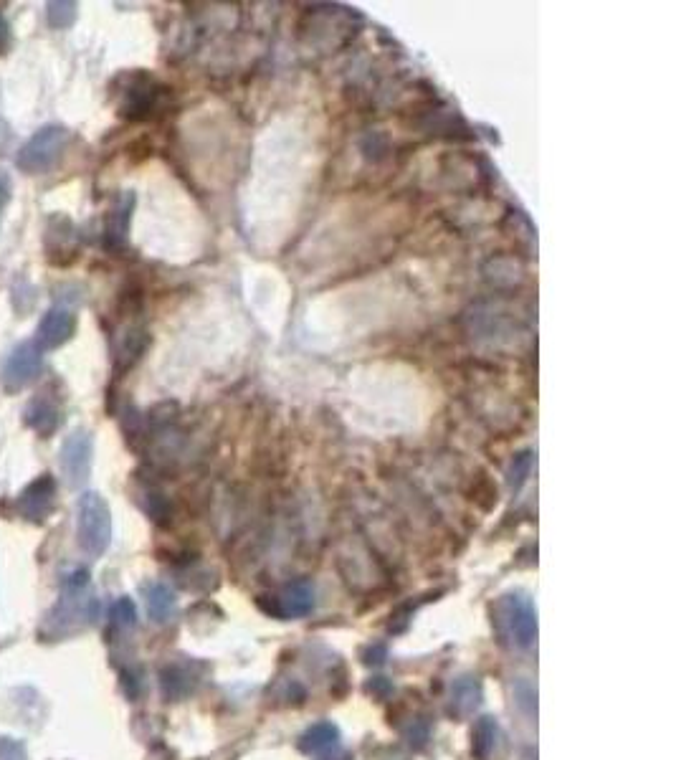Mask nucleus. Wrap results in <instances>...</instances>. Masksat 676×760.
I'll return each mask as SVG.
<instances>
[{"mask_svg":"<svg viewBox=\"0 0 676 760\" xmlns=\"http://www.w3.org/2000/svg\"><path fill=\"white\" fill-rule=\"evenodd\" d=\"M494 626H497L499 636H502L507 644L527 646L535 644L537 639V611L535 603L525 596V593H507V596L499 598L492 608Z\"/></svg>","mask_w":676,"mask_h":760,"instance_id":"f257e3e1","label":"nucleus"},{"mask_svg":"<svg viewBox=\"0 0 676 760\" xmlns=\"http://www.w3.org/2000/svg\"><path fill=\"white\" fill-rule=\"evenodd\" d=\"M76 538L92 558L107 553L112 540V512L99 492H84L76 500Z\"/></svg>","mask_w":676,"mask_h":760,"instance_id":"f03ea898","label":"nucleus"},{"mask_svg":"<svg viewBox=\"0 0 676 760\" xmlns=\"http://www.w3.org/2000/svg\"><path fill=\"white\" fill-rule=\"evenodd\" d=\"M66 142H69V130L61 125H46L21 147L18 152L16 165L18 170L28 175L49 173L56 163H59L61 152H64Z\"/></svg>","mask_w":676,"mask_h":760,"instance_id":"7ed1b4c3","label":"nucleus"},{"mask_svg":"<svg viewBox=\"0 0 676 760\" xmlns=\"http://www.w3.org/2000/svg\"><path fill=\"white\" fill-rule=\"evenodd\" d=\"M163 87L147 74L122 76V92H119V114L127 120H147L160 102Z\"/></svg>","mask_w":676,"mask_h":760,"instance_id":"20e7f679","label":"nucleus"},{"mask_svg":"<svg viewBox=\"0 0 676 760\" xmlns=\"http://www.w3.org/2000/svg\"><path fill=\"white\" fill-rule=\"evenodd\" d=\"M92 456H94V439L89 431L76 429L74 434L66 436L64 446L59 454V467L69 487H82L92 474Z\"/></svg>","mask_w":676,"mask_h":760,"instance_id":"39448f33","label":"nucleus"},{"mask_svg":"<svg viewBox=\"0 0 676 760\" xmlns=\"http://www.w3.org/2000/svg\"><path fill=\"white\" fill-rule=\"evenodd\" d=\"M16 505L23 520L36 522V525L46 522L51 517V512L56 510V479L51 474L36 477L18 494Z\"/></svg>","mask_w":676,"mask_h":760,"instance_id":"423d86ee","label":"nucleus"},{"mask_svg":"<svg viewBox=\"0 0 676 760\" xmlns=\"http://www.w3.org/2000/svg\"><path fill=\"white\" fill-rule=\"evenodd\" d=\"M44 370V358L38 350L36 342H23L11 353L3 368V386L8 391H21V388L31 386L33 380Z\"/></svg>","mask_w":676,"mask_h":760,"instance_id":"0eeeda50","label":"nucleus"},{"mask_svg":"<svg viewBox=\"0 0 676 760\" xmlns=\"http://www.w3.org/2000/svg\"><path fill=\"white\" fill-rule=\"evenodd\" d=\"M259 606L276 619H302V616L312 614L314 586L309 581H294L282 593L271 596L269 603L259 601Z\"/></svg>","mask_w":676,"mask_h":760,"instance_id":"6e6552de","label":"nucleus"},{"mask_svg":"<svg viewBox=\"0 0 676 760\" xmlns=\"http://www.w3.org/2000/svg\"><path fill=\"white\" fill-rule=\"evenodd\" d=\"M76 332V317L71 315L69 310H61V307H54V310L46 312L38 322L36 330V345L38 350H56L61 345L74 337Z\"/></svg>","mask_w":676,"mask_h":760,"instance_id":"1a4fd4ad","label":"nucleus"},{"mask_svg":"<svg viewBox=\"0 0 676 760\" xmlns=\"http://www.w3.org/2000/svg\"><path fill=\"white\" fill-rule=\"evenodd\" d=\"M132 208H135V196L125 193L119 196L117 203L112 206V211L107 213V226H104V244L109 249H122L127 241V231H130V218Z\"/></svg>","mask_w":676,"mask_h":760,"instance_id":"9d476101","label":"nucleus"},{"mask_svg":"<svg viewBox=\"0 0 676 760\" xmlns=\"http://www.w3.org/2000/svg\"><path fill=\"white\" fill-rule=\"evenodd\" d=\"M26 424L31 426L38 436L49 439V436L56 434V429H59L61 424L59 406H56L54 401H49V398H36V401L28 403L26 408Z\"/></svg>","mask_w":676,"mask_h":760,"instance_id":"9b49d317","label":"nucleus"},{"mask_svg":"<svg viewBox=\"0 0 676 760\" xmlns=\"http://www.w3.org/2000/svg\"><path fill=\"white\" fill-rule=\"evenodd\" d=\"M299 748L309 755L325 758V755L340 750V730H337L332 722H317V725H312V728L302 735Z\"/></svg>","mask_w":676,"mask_h":760,"instance_id":"f8f14e48","label":"nucleus"},{"mask_svg":"<svg viewBox=\"0 0 676 760\" xmlns=\"http://www.w3.org/2000/svg\"><path fill=\"white\" fill-rule=\"evenodd\" d=\"M482 705V684L474 677H461L451 690L449 712L456 717H469L476 707Z\"/></svg>","mask_w":676,"mask_h":760,"instance_id":"ddd939ff","label":"nucleus"},{"mask_svg":"<svg viewBox=\"0 0 676 760\" xmlns=\"http://www.w3.org/2000/svg\"><path fill=\"white\" fill-rule=\"evenodd\" d=\"M147 614L155 624H168L175 614V593L165 583H150L145 586Z\"/></svg>","mask_w":676,"mask_h":760,"instance_id":"4468645a","label":"nucleus"},{"mask_svg":"<svg viewBox=\"0 0 676 760\" xmlns=\"http://www.w3.org/2000/svg\"><path fill=\"white\" fill-rule=\"evenodd\" d=\"M497 743H499L497 720H494V717H482V720L476 722V728H474V743H471L474 755L479 760H489L494 755V750H497Z\"/></svg>","mask_w":676,"mask_h":760,"instance_id":"2eb2a0df","label":"nucleus"},{"mask_svg":"<svg viewBox=\"0 0 676 760\" xmlns=\"http://www.w3.org/2000/svg\"><path fill=\"white\" fill-rule=\"evenodd\" d=\"M145 345H147V335L142 330L125 332V335H122V342H119L117 355H114V358H117V368H130V365L142 355Z\"/></svg>","mask_w":676,"mask_h":760,"instance_id":"dca6fc26","label":"nucleus"},{"mask_svg":"<svg viewBox=\"0 0 676 760\" xmlns=\"http://www.w3.org/2000/svg\"><path fill=\"white\" fill-rule=\"evenodd\" d=\"M109 619H112V624L117 626V629H132V626L137 624V606L132 598L122 596L114 601L112 611H109Z\"/></svg>","mask_w":676,"mask_h":760,"instance_id":"f3484780","label":"nucleus"},{"mask_svg":"<svg viewBox=\"0 0 676 760\" xmlns=\"http://www.w3.org/2000/svg\"><path fill=\"white\" fill-rule=\"evenodd\" d=\"M46 8H49V23L54 28L74 26L76 16H79V6L69 3V0H54V3H49Z\"/></svg>","mask_w":676,"mask_h":760,"instance_id":"a211bd4d","label":"nucleus"},{"mask_svg":"<svg viewBox=\"0 0 676 760\" xmlns=\"http://www.w3.org/2000/svg\"><path fill=\"white\" fill-rule=\"evenodd\" d=\"M145 510L155 522H168V517H170V505L165 502L163 494H147Z\"/></svg>","mask_w":676,"mask_h":760,"instance_id":"6ab92c4d","label":"nucleus"},{"mask_svg":"<svg viewBox=\"0 0 676 760\" xmlns=\"http://www.w3.org/2000/svg\"><path fill=\"white\" fill-rule=\"evenodd\" d=\"M530 469H532L530 454H520V456H517V459H514L512 472H509V484H512L514 489L520 487V484L527 479V474H530Z\"/></svg>","mask_w":676,"mask_h":760,"instance_id":"aec40b11","label":"nucleus"},{"mask_svg":"<svg viewBox=\"0 0 676 760\" xmlns=\"http://www.w3.org/2000/svg\"><path fill=\"white\" fill-rule=\"evenodd\" d=\"M11 41H13L11 26H8L6 16L0 13V54H6V51L11 49Z\"/></svg>","mask_w":676,"mask_h":760,"instance_id":"412c9836","label":"nucleus"},{"mask_svg":"<svg viewBox=\"0 0 676 760\" xmlns=\"http://www.w3.org/2000/svg\"><path fill=\"white\" fill-rule=\"evenodd\" d=\"M368 692H375V695L385 697V695H388V692H393V687H390V684L385 682L383 677H378V679H373V682L368 684Z\"/></svg>","mask_w":676,"mask_h":760,"instance_id":"4be33fe9","label":"nucleus"}]
</instances>
